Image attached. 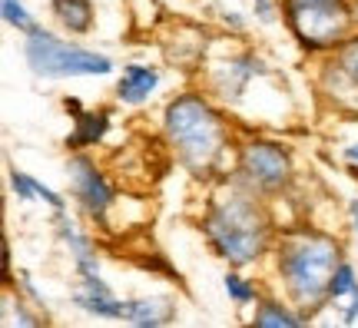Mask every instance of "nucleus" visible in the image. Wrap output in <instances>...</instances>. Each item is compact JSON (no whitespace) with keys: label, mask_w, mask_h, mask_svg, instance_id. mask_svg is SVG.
Returning <instances> with one entry per match:
<instances>
[{"label":"nucleus","mask_w":358,"mask_h":328,"mask_svg":"<svg viewBox=\"0 0 358 328\" xmlns=\"http://www.w3.org/2000/svg\"><path fill=\"white\" fill-rule=\"evenodd\" d=\"M249 3H252V17H256V24H262V27L282 24V3L279 0H249Z\"/></svg>","instance_id":"obj_23"},{"label":"nucleus","mask_w":358,"mask_h":328,"mask_svg":"<svg viewBox=\"0 0 358 328\" xmlns=\"http://www.w3.org/2000/svg\"><path fill=\"white\" fill-rule=\"evenodd\" d=\"M229 176L249 192L279 206V199H289L295 183H299L295 146L289 139L275 136L272 129L243 127L239 139H236V150H232Z\"/></svg>","instance_id":"obj_5"},{"label":"nucleus","mask_w":358,"mask_h":328,"mask_svg":"<svg viewBox=\"0 0 358 328\" xmlns=\"http://www.w3.org/2000/svg\"><path fill=\"white\" fill-rule=\"evenodd\" d=\"M53 236L64 245L73 276L77 278H100L103 276L100 245H96V239L77 222V215H70V209H66V213H53Z\"/></svg>","instance_id":"obj_9"},{"label":"nucleus","mask_w":358,"mask_h":328,"mask_svg":"<svg viewBox=\"0 0 358 328\" xmlns=\"http://www.w3.org/2000/svg\"><path fill=\"white\" fill-rule=\"evenodd\" d=\"M348 229H352V239H355V252H358V196L348 199Z\"/></svg>","instance_id":"obj_28"},{"label":"nucleus","mask_w":358,"mask_h":328,"mask_svg":"<svg viewBox=\"0 0 358 328\" xmlns=\"http://www.w3.org/2000/svg\"><path fill=\"white\" fill-rule=\"evenodd\" d=\"M64 176H66V196L73 202L83 219L96 229H110V215L120 206V186L110 176V169L93 156V152H66L64 163Z\"/></svg>","instance_id":"obj_8"},{"label":"nucleus","mask_w":358,"mask_h":328,"mask_svg":"<svg viewBox=\"0 0 358 328\" xmlns=\"http://www.w3.org/2000/svg\"><path fill=\"white\" fill-rule=\"evenodd\" d=\"M355 289H358V265L345 255V259L338 262V269H335L332 282H329V308H335L338 302H345Z\"/></svg>","instance_id":"obj_20"},{"label":"nucleus","mask_w":358,"mask_h":328,"mask_svg":"<svg viewBox=\"0 0 358 328\" xmlns=\"http://www.w3.org/2000/svg\"><path fill=\"white\" fill-rule=\"evenodd\" d=\"M249 272H252V269H226V272H222V292H226V299H229L232 308H239V312L252 308V305L266 295L262 282H259L256 276H249Z\"/></svg>","instance_id":"obj_17"},{"label":"nucleus","mask_w":358,"mask_h":328,"mask_svg":"<svg viewBox=\"0 0 358 328\" xmlns=\"http://www.w3.org/2000/svg\"><path fill=\"white\" fill-rule=\"evenodd\" d=\"M13 289L20 292L24 299H30V302L37 305L40 312H47V308H50V302H47V295H43V292L37 289V278L30 276V272H17V278H13ZM47 315H50V312H47Z\"/></svg>","instance_id":"obj_21"},{"label":"nucleus","mask_w":358,"mask_h":328,"mask_svg":"<svg viewBox=\"0 0 358 328\" xmlns=\"http://www.w3.org/2000/svg\"><path fill=\"white\" fill-rule=\"evenodd\" d=\"M352 13H355V27H358V0H352Z\"/></svg>","instance_id":"obj_29"},{"label":"nucleus","mask_w":358,"mask_h":328,"mask_svg":"<svg viewBox=\"0 0 358 328\" xmlns=\"http://www.w3.org/2000/svg\"><path fill=\"white\" fill-rule=\"evenodd\" d=\"M179 318V295L173 292H140L123 295V325L166 328Z\"/></svg>","instance_id":"obj_11"},{"label":"nucleus","mask_w":358,"mask_h":328,"mask_svg":"<svg viewBox=\"0 0 358 328\" xmlns=\"http://www.w3.org/2000/svg\"><path fill=\"white\" fill-rule=\"evenodd\" d=\"M20 53H24L27 70L37 80H47V83H60V80H103V76H116V70H120L110 53L87 47L80 40H70L64 30L57 34V30H50L43 24L24 37Z\"/></svg>","instance_id":"obj_6"},{"label":"nucleus","mask_w":358,"mask_h":328,"mask_svg":"<svg viewBox=\"0 0 358 328\" xmlns=\"http://www.w3.org/2000/svg\"><path fill=\"white\" fill-rule=\"evenodd\" d=\"M338 156H342V163L348 166V176H355V179H358V139H352V143H345Z\"/></svg>","instance_id":"obj_26"},{"label":"nucleus","mask_w":358,"mask_h":328,"mask_svg":"<svg viewBox=\"0 0 358 328\" xmlns=\"http://www.w3.org/2000/svg\"><path fill=\"white\" fill-rule=\"evenodd\" d=\"M136 265H140L143 272H150V276H166V278H179V272L169 265V259L163 252H140L136 255Z\"/></svg>","instance_id":"obj_22"},{"label":"nucleus","mask_w":358,"mask_h":328,"mask_svg":"<svg viewBox=\"0 0 358 328\" xmlns=\"http://www.w3.org/2000/svg\"><path fill=\"white\" fill-rule=\"evenodd\" d=\"M196 83L213 93L243 127L268 129L289 120V90L282 73L236 34L209 43L203 66L196 70Z\"/></svg>","instance_id":"obj_2"},{"label":"nucleus","mask_w":358,"mask_h":328,"mask_svg":"<svg viewBox=\"0 0 358 328\" xmlns=\"http://www.w3.org/2000/svg\"><path fill=\"white\" fill-rule=\"evenodd\" d=\"M282 27L308 60L332 57L358 34L352 0H279Z\"/></svg>","instance_id":"obj_7"},{"label":"nucleus","mask_w":358,"mask_h":328,"mask_svg":"<svg viewBox=\"0 0 358 328\" xmlns=\"http://www.w3.org/2000/svg\"><path fill=\"white\" fill-rule=\"evenodd\" d=\"M47 13L66 37H90L96 30L93 0H47Z\"/></svg>","instance_id":"obj_16"},{"label":"nucleus","mask_w":358,"mask_h":328,"mask_svg":"<svg viewBox=\"0 0 358 328\" xmlns=\"http://www.w3.org/2000/svg\"><path fill=\"white\" fill-rule=\"evenodd\" d=\"M243 123L199 83L169 93L159 106V139L173 163L199 186L229 176Z\"/></svg>","instance_id":"obj_1"},{"label":"nucleus","mask_w":358,"mask_h":328,"mask_svg":"<svg viewBox=\"0 0 358 328\" xmlns=\"http://www.w3.org/2000/svg\"><path fill=\"white\" fill-rule=\"evenodd\" d=\"M43 322H50V315L47 312H40L37 305L30 302V299H24L20 292L13 289V285H3V325L10 328H37L43 325Z\"/></svg>","instance_id":"obj_18"},{"label":"nucleus","mask_w":358,"mask_h":328,"mask_svg":"<svg viewBox=\"0 0 358 328\" xmlns=\"http://www.w3.org/2000/svg\"><path fill=\"white\" fill-rule=\"evenodd\" d=\"M60 106H64V113L70 116V120H73L77 113H83V110H87V103L80 100V97H73V93H66L64 100H60Z\"/></svg>","instance_id":"obj_27"},{"label":"nucleus","mask_w":358,"mask_h":328,"mask_svg":"<svg viewBox=\"0 0 358 328\" xmlns=\"http://www.w3.org/2000/svg\"><path fill=\"white\" fill-rule=\"evenodd\" d=\"M335 312H338V322H342V325H355L358 322V289L348 295L345 302L335 305Z\"/></svg>","instance_id":"obj_25"},{"label":"nucleus","mask_w":358,"mask_h":328,"mask_svg":"<svg viewBox=\"0 0 358 328\" xmlns=\"http://www.w3.org/2000/svg\"><path fill=\"white\" fill-rule=\"evenodd\" d=\"M332 60H335V64L342 66V70H345V73L358 83V34H355L352 40H348V43H345V47H342L338 53H332Z\"/></svg>","instance_id":"obj_24"},{"label":"nucleus","mask_w":358,"mask_h":328,"mask_svg":"<svg viewBox=\"0 0 358 328\" xmlns=\"http://www.w3.org/2000/svg\"><path fill=\"white\" fill-rule=\"evenodd\" d=\"M245 322L256 328H302V325H308L306 315L275 289L266 292V295L249 308V318H245Z\"/></svg>","instance_id":"obj_15"},{"label":"nucleus","mask_w":358,"mask_h":328,"mask_svg":"<svg viewBox=\"0 0 358 328\" xmlns=\"http://www.w3.org/2000/svg\"><path fill=\"white\" fill-rule=\"evenodd\" d=\"M345 255V242L332 229L315 222L282 226L268 255L275 292H282L306 315V322H315L329 308V282Z\"/></svg>","instance_id":"obj_4"},{"label":"nucleus","mask_w":358,"mask_h":328,"mask_svg":"<svg viewBox=\"0 0 358 328\" xmlns=\"http://www.w3.org/2000/svg\"><path fill=\"white\" fill-rule=\"evenodd\" d=\"M163 90V66L146 64V60H127L116 70L113 80V100L127 110H143L159 97Z\"/></svg>","instance_id":"obj_10"},{"label":"nucleus","mask_w":358,"mask_h":328,"mask_svg":"<svg viewBox=\"0 0 358 328\" xmlns=\"http://www.w3.org/2000/svg\"><path fill=\"white\" fill-rule=\"evenodd\" d=\"M7 190L17 202H24V206H47L50 213H66L73 202L70 196L64 192H57L53 186H47L43 179H37L34 173H27L20 166H7Z\"/></svg>","instance_id":"obj_14"},{"label":"nucleus","mask_w":358,"mask_h":328,"mask_svg":"<svg viewBox=\"0 0 358 328\" xmlns=\"http://www.w3.org/2000/svg\"><path fill=\"white\" fill-rule=\"evenodd\" d=\"M203 190L206 196L196 213V229L213 259H219L226 269L268 265L275 236L282 229L275 202L249 192L232 176L216 179Z\"/></svg>","instance_id":"obj_3"},{"label":"nucleus","mask_w":358,"mask_h":328,"mask_svg":"<svg viewBox=\"0 0 358 328\" xmlns=\"http://www.w3.org/2000/svg\"><path fill=\"white\" fill-rule=\"evenodd\" d=\"M70 305L90 318L103 322H123V299L113 292L106 278H77L70 289Z\"/></svg>","instance_id":"obj_12"},{"label":"nucleus","mask_w":358,"mask_h":328,"mask_svg":"<svg viewBox=\"0 0 358 328\" xmlns=\"http://www.w3.org/2000/svg\"><path fill=\"white\" fill-rule=\"evenodd\" d=\"M0 17H3V24L10 27V30H17L20 37L34 34L40 27L37 13L27 7V0H0Z\"/></svg>","instance_id":"obj_19"},{"label":"nucleus","mask_w":358,"mask_h":328,"mask_svg":"<svg viewBox=\"0 0 358 328\" xmlns=\"http://www.w3.org/2000/svg\"><path fill=\"white\" fill-rule=\"evenodd\" d=\"M113 127H116V110L113 106H87L83 113L73 116V127H70V133H66V139H64L66 152L100 150L103 143L110 139Z\"/></svg>","instance_id":"obj_13"}]
</instances>
